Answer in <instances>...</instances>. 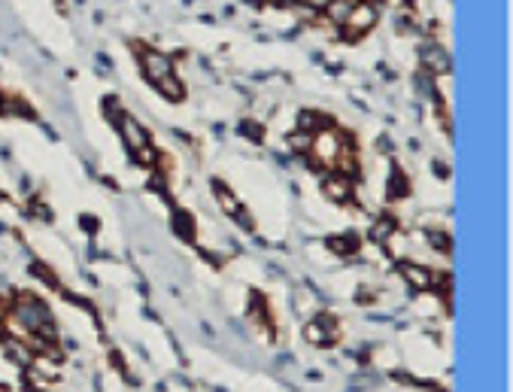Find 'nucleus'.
<instances>
[{
	"instance_id": "obj_1",
	"label": "nucleus",
	"mask_w": 513,
	"mask_h": 392,
	"mask_svg": "<svg viewBox=\"0 0 513 392\" xmlns=\"http://www.w3.org/2000/svg\"><path fill=\"white\" fill-rule=\"evenodd\" d=\"M9 319H13L16 332H21V334H33V338H40V341L55 338V322H52L49 307H46L40 298H33L31 292L16 298V307H13V317Z\"/></svg>"
},
{
	"instance_id": "obj_2",
	"label": "nucleus",
	"mask_w": 513,
	"mask_h": 392,
	"mask_svg": "<svg viewBox=\"0 0 513 392\" xmlns=\"http://www.w3.org/2000/svg\"><path fill=\"white\" fill-rule=\"evenodd\" d=\"M340 143H344V134L334 131V128H322L313 134V143H310V161L319 167H332L337 164V155H340Z\"/></svg>"
},
{
	"instance_id": "obj_3",
	"label": "nucleus",
	"mask_w": 513,
	"mask_h": 392,
	"mask_svg": "<svg viewBox=\"0 0 513 392\" xmlns=\"http://www.w3.org/2000/svg\"><path fill=\"white\" fill-rule=\"evenodd\" d=\"M374 25H377V6H374V4H364V0H361V4L352 9L349 18H347L340 28H344V40L352 43V40L364 37V33H368Z\"/></svg>"
},
{
	"instance_id": "obj_4",
	"label": "nucleus",
	"mask_w": 513,
	"mask_h": 392,
	"mask_svg": "<svg viewBox=\"0 0 513 392\" xmlns=\"http://www.w3.org/2000/svg\"><path fill=\"white\" fill-rule=\"evenodd\" d=\"M137 49H140V67H143L146 80H149L152 85L174 73V58H170V55L155 52V49H143V46H137Z\"/></svg>"
},
{
	"instance_id": "obj_5",
	"label": "nucleus",
	"mask_w": 513,
	"mask_h": 392,
	"mask_svg": "<svg viewBox=\"0 0 513 392\" xmlns=\"http://www.w3.org/2000/svg\"><path fill=\"white\" fill-rule=\"evenodd\" d=\"M419 64H423L431 76H443V73H450V52L443 49L438 40H428L419 46Z\"/></svg>"
},
{
	"instance_id": "obj_6",
	"label": "nucleus",
	"mask_w": 513,
	"mask_h": 392,
	"mask_svg": "<svg viewBox=\"0 0 513 392\" xmlns=\"http://www.w3.org/2000/svg\"><path fill=\"white\" fill-rule=\"evenodd\" d=\"M398 274L407 286H413V292H425V289L435 286V271L425 265H416V262H401L398 265Z\"/></svg>"
},
{
	"instance_id": "obj_7",
	"label": "nucleus",
	"mask_w": 513,
	"mask_h": 392,
	"mask_svg": "<svg viewBox=\"0 0 513 392\" xmlns=\"http://www.w3.org/2000/svg\"><path fill=\"white\" fill-rule=\"evenodd\" d=\"M119 134H122V143L131 152L149 147V131H146V125H140V122H137L134 116H128V113L119 119Z\"/></svg>"
},
{
	"instance_id": "obj_8",
	"label": "nucleus",
	"mask_w": 513,
	"mask_h": 392,
	"mask_svg": "<svg viewBox=\"0 0 513 392\" xmlns=\"http://www.w3.org/2000/svg\"><path fill=\"white\" fill-rule=\"evenodd\" d=\"M304 334H307V341H310V344L328 346V344H334V338H337V322H334V317L322 313V317H316L310 326L304 329Z\"/></svg>"
},
{
	"instance_id": "obj_9",
	"label": "nucleus",
	"mask_w": 513,
	"mask_h": 392,
	"mask_svg": "<svg viewBox=\"0 0 513 392\" xmlns=\"http://www.w3.org/2000/svg\"><path fill=\"white\" fill-rule=\"evenodd\" d=\"M322 192H325V198H328V201L347 204V201L352 198V176L332 171V174H328L325 180H322Z\"/></svg>"
},
{
	"instance_id": "obj_10",
	"label": "nucleus",
	"mask_w": 513,
	"mask_h": 392,
	"mask_svg": "<svg viewBox=\"0 0 513 392\" xmlns=\"http://www.w3.org/2000/svg\"><path fill=\"white\" fill-rule=\"evenodd\" d=\"M359 4H361V0H328V4H325V18L334 21V25H344V21L349 18V13Z\"/></svg>"
},
{
	"instance_id": "obj_11",
	"label": "nucleus",
	"mask_w": 513,
	"mask_h": 392,
	"mask_svg": "<svg viewBox=\"0 0 513 392\" xmlns=\"http://www.w3.org/2000/svg\"><path fill=\"white\" fill-rule=\"evenodd\" d=\"M328 250L337 253V255H356L359 253V238L356 234H334V238H328Z\"/></svg>"
},
{
	"instance_id": "obj_12",
	"label": "nucleus",
	"mask_w": 513,
	"mask_h": 392,
	"mask_svg": "<svg viewBox=\"0 0 513 392\" xmlns=\"http://www.w3.org/2000/svg\"><path fill=\"white\" fill-rule=\"evenodd\" d=\"M407 192H410V183H407V176H404V171H395L389 174V183H386V195H389V201H401V198H407Z\"/></svg>"
},
{
	"instance_id": "obj_13",
	"label": "nucleus",
	"mask_w": 513,
	"mask_h": 392,
	"mask_svg": "<svg viewBox=\"0 0 513 392\" xmlns=\"http://www.w3.org/2000/svg\"><path fill=\"white\" fill-rule=\"evenodd\" d=\"M395 231H398L395 219H392V216H380V219L371 226V240H377V243H389V240L395 238Z\"/></svg>"
},
{
	"instance_id": "obj_14",
	"label": "nucleus",
	"mask_w": 513,
	"mask_h": 392,
	"mask_svg": "<svg viewBox=\"0 0 513 392\" xmlns=\"http://www.w3.org/2000/svg\"><path fill=\"white\" fill-rule=\"evenodd\" d=\"M155 88H158V92H162L164 97H170V100H182V97H186V88H182V83H179L176 73H170V76H164L162 83H155Z\"/></svg>"
},
{
	"instance_id": "obj_15",
	"label": "nucleus",
	"mask_w": 513,
	"mask_h": 392,
	"mask_svg": "<svg viewBox=\"0 0 513 392\" xmlns=\"http://www.w3.org/2000/svg\"><path fill=\"white\" fill-rule=\"evenodd\" d=\"M213 189H216V198H219V207L228 213V216H237V213L243 210V204H240V201H237L231 192H228L225 186H219V183H216Z\"/></svg>"
},
{
	"instance_id": "obj_16",
	"label": "nucleus",
	"mask_w": 513,
	"mask_h": 392,
	"mask_svg": "<svg viewBox=\"0 0 513 392\" xmlns=\"http://www.w3.org/2000/svg\"><path fill=\"white\" fill-rule=\"evenodd\" d=\"M174 228L182 240H195V222H191V216L186 210H176L174 213Z\"/></svg>"
},
{
	"instance_id": "obj_17",
	"label": "nucleus",
	"mask_w": 513,
	"mask_h": 392,
	"mask_svg": "<svg viewBox=\"0 0 513 392\" xmlns=\"http://www.w3.org/2000/svg\"><path fill=\"white\" fill-rule=\"evenodd\" d=\"M322 122H328L325 116H319L313 113V110H304V113L298 116V131H307V134H316V131H322L328 125H322Z\"/></svg>"
},
{
	"instance_id": "obj_18",
	"label": "nucleus",
	"mask_w": 513,
	"mask_h": 392,
	"mask_svg": "<svg viewBox=\"0 0 513 392\" xmlns=\"http://www.w3.org/2000/svg\"><path fill=\"white\" fill-rule=\"evenodd\" d=\"M0 113L4 116H28L31 107L25 104V100H18V97H0Z\"/></svg>"
},
{
	"instance_id": "obj_19",
	"label": "nucleus",
	"mask_w": 513,
	"mask_h": 392,
	"mask_svg": "<svg viewBox=\"0 0 513 392\" xmlns=\"http://www.w3.org/2000/svg\"><path fill=\"white\" fill-rule=\"evenodd\" d=\"M310 143H313V134H307V131H295V134H289V147H292V152H310Z\"/></svg>"
},
{
	"instance_id": "obj_20",
	"label": "nucleus",
	"mask_w": 513,
	"mask_h": 392,
	"mask_svg": "<svg viewBox=\"0 0 513 392\" xmlns=\"http://www.w3.org/2000/svg\"><path fill=\"white\" fill-rule=\"evenodd\" d=\"M428 240H431V246H435V250H440L443 255L450 253V246H453V240H450V234L447 231H431L428 234Z\"/></svg>"
},
{
	"instance_id": "obj_21",
	"label": "nucleus",
	"mask_w": 513,
	"mask_h": 392,
	"mask_svg": "<svg viewBox=\"0 0 513 392\" xmlns=\"http://www.w3.org/2000/svg\"><path fill=\"white\" fill-rule=\"evenodd\" d=\"M134 159L140 161V164H146V167H152L158 159H162V155H158V149H152V147H143V149L134 152Z\"/></svg>"
},
{
	"instance_id": "obj_22",
	"label": "nucleus",
	"mask_w": 513,
	"mask_h": 392,
	"mask_svg": "<svg viewBox=\"0 0 513 392\" xmlns=\"http://www.w3.org/2000/svg\"><path fill=\"white\" fill-rule=\"evenodd\" d=\"M240 134H246L249 140H261V134H265V131H261L258 122H243V125H240Z\"/></svg>"
},
{
	"instance_id": "obj_23",
	"label": "nucleus",
	"mask_w": 513,
	"mask_h": 392,
	"mask_svg": "<svg viewBox=\"0 0 513 392\" xmlns=\"http://www.w3.org/2000/svg\"><path fill=\"white\" fill-rule=\"evenodd\" d=\"M33 274H37V277L43 280V283H49V286H55V283H58V280H55V274H52L46 265H33Z\"/></svg>"
},
{
	"instance_id": "obj_24",
	"label": "nucleus",
	"mask_w": 513,
	"mask_h": 392,
	"mask_svg": "<svg viewBox=\"0 0 513 392\" xmlns=\"http://www.w3.org/2000/svg\"><path fill=\"white\" fill-rule=\"evenodd\" d=\"M107 116H110L112 122H119V119L125 116L122 110H119V104H116V97H110V100H107Z\"/></svg>"
}]
</instances>
